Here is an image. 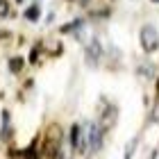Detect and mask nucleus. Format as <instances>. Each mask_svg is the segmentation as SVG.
Listing matches in <instances>:
<instances>
[{
  "instance_id": "1",
  "label": "nucleus",
  "mask_w": 159,
  "mask_h": 159,
  "mask_svg": "<svg viewBox=\"0 0 159 159\" xmlns=\"http://www.w3.org/2000/svg\"><path fill=\"white\" fill-rule=\"evenodd\" d=\"M73 143L80 152H93L100 148V127L93 123H84V125L73 127Z\"/></svg>"
},
{
  "instance_id": "2",
  "label": "nucleus",
  "mask_w": 159,
  "mask_h": 159,
  "mask_svg": "<svg viewBox=\"0 0 159 159\" xmlns=\"http://www.w3.org/2000/svg\"><path fill=\"white\" fill-rule=\"evenodd\" d=\"M141 46H143V50H148V52H152V50L159 48V32L155 27L146 25L141 30Z\"/></svg>"
},
{
  "instance_id": "3",
  "label": "nucleus",
  "mask_w": 159,
  "mask_h": 159,
  "mask_svg": "<svg viewBox=\"0 0 159 159\" xmlns=\"http://www.w3.org/2000/svg\"><path fill=\"white\" fill-rule=\"evenodd\" d=\"M25 16L30 18V20H37V18H39V9H37V7H30V9H27V14H25Z\"/></svg>"
},
{
  "instance_id": "4",
  "label": "nucleus",
  "mask_w": 159,
  "mask_h": 159,
  "mask_svg": "<svg viewBox=\"0 0 159 159\" xmlns=\"http://www.w3.org/2000/svg\"><path fill=\"white\" fill-rule=\"evenodd\" d=\"M9 14V5H7V0H0V16H7Z\"/></svg>"
},
{
  "instance_id": "5",
  "label": "nucleus",
  "mask_w": 159,
  "mask_h": 159,
  "mask_svg": "<svg viewBox=\"0 0 159 159\" xmlns=\"http://www.w3.org/2000/svg\"><path fill=\"white\" fill-rule=\"evenodd\" d=\"M20 64H23V59H11V70H18Z\"/></svg>"
}]
</instances>
